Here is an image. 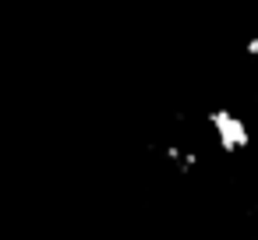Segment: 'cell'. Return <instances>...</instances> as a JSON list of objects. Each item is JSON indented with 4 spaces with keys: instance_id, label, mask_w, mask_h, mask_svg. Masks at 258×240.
I'll list each match as a JSON object with an SVG mask.
<instances>
[{
    "instance_id": "cell-1",
    "label": "cell",
    "mask_w": 258,
    "mask_h": 240,
    "mask_svg": "<svg viewBox=\"0 0 258 240\" xmlns=\"http://www.w3.org/2000/svg\"><path fill=\"white\" fill-rule=\"evenodd\" d=\"M209 127H212V134H216V141L226 155L244 152L251 145V131L233 110H209Z\"/></svg>"
},
{
    "instance_id": "cell-3",
    "label": "cell",
    "mask_w": 258,
    "mask_h": 240,
    "mask_svg": "<svg viewBox=\"0 0 258 240\" xmlns=\"http://www.w3.org/2000/svg\"><path fill=\"white\" fill-rule=\"evenodd\" d=\"M244 53H247V57H258V36H251V39L244 43Z\"/></svg>"
},
{
    "instance_id": "cell-2",
    "label": "cell",
    "mask_w": 258,
    "mask_h": 240,
    "mask_svg": "<svg viewBox=\"0 0 258 240\" xmlns=\"http://www.w3.org/2000/svg\"><path fill=\"white\" fill-rule=\"evenodd\" d=\"M173 166H177L180 173H191V170L198 166V152H180V159H177Z\"/></svg>"
}]
</instances>
